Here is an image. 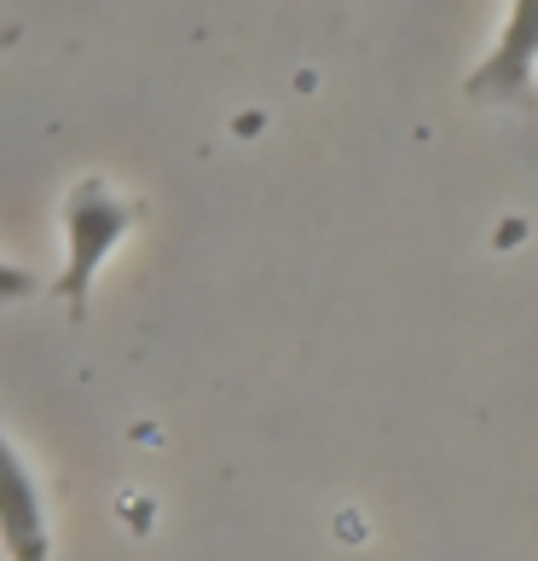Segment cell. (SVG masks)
Here are the masks:
<instances>
[{
    "label": "cell",
    "instance_id": "cell-1",
    "mask_svg": "<svg viewBox=\"0 0 538 561\" xmlns=\"http://www.w3.org/2000/svg\"><path fill=\"white\" fill-rule=\"evenodd\" d=\"M139 203L111 192L105 180H76V192L65 197V266L53 278V296L65 301V313L81 324L93 307V284L105 273V261L122 249V238L134 232Z\"/></svg>",
    "mask_w": 538,
    "mask_h": 561
},
{
    "label": "cell",
    "instance_id": "cell-2",
    "mask_svg": "<svg viewBox=\"0 0 538 561\" xmlns=\"http://www.w3.org/2000/svg\"><path fill=\"white\" fill-rule=\"evenodd\" d=\"M0 550L12 561H53V527L30 457L0 428Z\"/></svg>",
    "mask_w": 538,
    "mask_h": 561
},
{
    "label": "cell",
    "instance_id": "cell-3",
    "mask_svg": "<svg viewBox=\"0 0 538 561\" xmlns=\"http://www.w3.org/2000/svg\"><path fill=\"white\" fill-rule=\"evenodd\" d=\"M533 58H538L533 0H510L504 41L487 53V65L469 76V99H510V105H527L533 99Z\"/></svg>",
    "mask_w": 538,
    "mask_h": 561
},
{
    "label": "cell",
    "instance_id": "cell-4",
    "mask_svg": "<svg viewBox=\"0 0 538 561\" xmlns=\"http://www.w3.org/2000/svg\"><path fill=\"white\" fill-rule=\"evenodd\" d=\"M35 289H41V284L24 273V266H12L7 255H0V301H30Z\"/></svg>",
    "mask_w": 538,
    "mask_h": 561
},
{
    "label": "cell",
    "instance_id": "cell-5",
    "mask_svg": "<svg viewBox=\"0 0 538 561\" xmlns=\"http://www.w3.org/2000/svg\"><path fill=\"white\" fill-rule=\"evenodd\" d=\"M12 41H18V30H12V24H0V47H12Z\"/></svg>",
    "mask_w": 538,
    "mask_h": 561
}]
</instances>
